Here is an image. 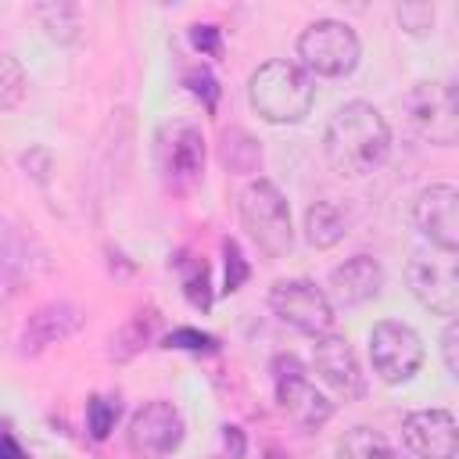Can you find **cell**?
<instances>
[{
  "label": "cell",
  "mask_w": 459,
  "mask_h": 459,
  "mask_svg": "<svg viewBox=\"0 0 459 459\" xmlns=\"http://www.w3.org/2000/svg\"><path fill=\"white\" fill-rule=\"evenodd\" d=\"M247 100L258 111V118H265L273 126H290V122H301L312 111L316 86H312V75L301 65L273 57V61H265L251 72Z\"/></svg>",
  "instance_id": "2"
},
{
  "label": "cell",
  "mask_w": 459,
  "mask_h": 459,
  "mask_svg": "<svg viewBox=\"0 0 459 459\" xmlns=\"http://www.w3.org/2000/svg\"><path fill=\"white\" fill-rule=\"evenodd\" d=\"M222 161L233 172H258L262 169V147L247 129H230L222 136Z\"/></svg>",
  "instance_id": "20"
},
{
  "label": "cell",
  "mask_w": 459,
  "mask_h": 459,
  "mask_svg": "<svg viewBox=\"0 0 459 459\" xmlns=\"http://www.w3.org/2000/svg\"><path fill=\"white\" fill-rule=\"evenodd\" d=\"M154 169L169 194H194L204 179V136L194 122H165L154 133Z\"/></svg>",
  "instance_id": "3"
},
{
  "label": "cell",
  "mask_w": 459,
  "mask_h": 459,
  "mask_svg": "<svg viewBox=\"0 0 459 459\" xmlns=\"http://www.w3.org/2000/svg\"><path fill=\"white\" fill-rule=\"evenodd\" d=\"M32 18L43 25V32L57 43H72L79 39V7L65 4V0H50V4H36Z\"/></svg>",
  "instance_id": "19"
},
{
  "label": "cell",
  "mask_w": 459,
  "mask_h": 459,
  "mask_svg": "<svg viewBox=\"0 0 459 459\" xmlns=\"http://www.w3.org/2000/svg\"><path fill=\"white\" fill-rule=\"evenodd\" d=\"M369 359L384 384H402L423 366V341L409 323L380 319L369 330Z\"/></svg>",
  "instance_id": "10"
},
{
  "label": "cell",
  "mask_w": 459,
  "mask_h": 459,
  "mask_svg": "<svg viewBox=\"0 0 459 459\" xmlns=\"http://www.w3.org/2000/svg\"><path fill=\"white\" fill-rule=\"evenodd\" d=\"M359 54H362V47H359L355 29L344 22H333V18H319V22L305 25L298 36V57L308 75L341 79V75L355 72Z\"/></svg>",
  "instance_id": "5"
},
{
  "label": "cell",
  "mask_w": 459,
  "mask_h": 459,
  "mask_svg": "<svg viewBox=\"0 0 459 459\" xmlns=\"http://www.w3.org/2000/svg\"><path fill=\"white\" fill-rule=\"evenodd\" d=\"M441 359H445V369L452 377H459V326L448 319L445 333H441Z\"/></svg>",
  "instance_id": "30"
},
{
  "label": "cell",
  "mask_w": 459,
  "mask_h": 459,
  "mask_svg": "<svg viewBox=\"0 0 459 459\" xmlns=\"http://www.w3.org/2000/svg\"><path fill=\"white\" fill-rule=\"evenodd\" d=\"M151 326H154V316L147 312H140V316H133L118 333H115V341H111V355L115 359H133L147 341H151Z\"/></svg>",
  "instance_id": "22"
},
{
  "label": "cell",
  "mask_w": 459,
  "mask_h": 459,
  "mask_svg": "<svg viewBox=\"0 0 459 459\" xmlns=\"http://www.w3.org/2000/svg\"><path fill=\"white\" fill-rule=\"evenodd\" d=\"M269 308L294 326L298 333L308 337H323L333 326V305L326 298L323 287H316L312 280H276L269 290Z\"/></svg>",
  "instance_id": "9"
},
{
  "label": "cell",
  "mask_w": 459,
  "mask_h": 459,
  "mask_svg": "<svg viewBox=\"0 0 459 459\" xmlns=\"http://www.w3.org/2000/svg\"><path fill=\"white\" fill-rule=\"evenodd\" d=\"M269 459H283V455H280V452H276V448H269Z\"/></svg>",
  "instance_id": "33"
},
{
  "label": "cell",
  "mask_w": 459,
  "mask_h": 459,
  "mask_svg": "<svg viewBox=\"0 0 459 459\" xmlns=\"http://www.w3.org/2000/svg\"><path fill=\"white\" fill-rule=\"evenodd\" d=\"M273 384H276V402L280 409L301 427V430H319L333 416V402L319 394L305 373V366L294 355H276L273 359Z\"/></svg>",
  "instance_id": "8"
},
{
  "label": "cell",
  "mask_w": 459,
  "mask_h": 459,
  "mask_svg": "<svg viewBox=\"0 0 459 459\" xmlns=\"http://www.w3.org/2000/svg\"><path fill=\"white\" fill-rule=\"evenodd\" d=\"M0 459H29V455L11 434H0Z\"/></svg>",
  "instance_id": "32"
},
{
  "label": "cell",
  "mask_w": 459,
  "mask_h": 459,
  "mask_svg": "<svg viewBox=\"0 0 459 459\" xmlns=\"http://www.w3.org/2000/svg\"><path fill=\"white\" fill-rule=\"evenodd\" d=\"M337 459H398V452L380 430L351 427L337 437Z\"/></svg>",
  "instance_id": "18"
},
{
  "label": "cell",
  "mask_w": 459,
  "mask_h": 459,
  "mask_svg": "<svg viewBox=\"0 0 459 459\" xmlns=\"http://www.w3.org/2000/svg\"><path fill=\"white\" fill-rule=\"evenodd\" d=\"M244 455V437L237 427H222V452H212L208 459H240Z\"/></svg>",
  "instance_id": "31"
},
{
  "label": "cell",
  "mask_w": 459,
  "mask_h": 459,
  "mask_svg": "<svg viewBox=\"0 0 459 459\" xmlns=\"http://www.w3.org/2000/svg\"><path fill=\"white\" fill-rule=\"evenodd\" d=\"M22 97H25V72L7 50H0V111L18 108Z\"/></svg>",
  "instance_id": "24"
},
{
  "label": "cell",
  "mask_w": 459,
  "mask_h": 459,
  "mask_svg": "<svg viewBox=\"0 0 459 459\" xmlns=\"http://www.w3.org/2000/svg\"><path fill=\"white\" fill-rule=\"evenodd\" d=\"M434 4H427V0H405V4H398L394 7V18H398V25L405 29V32H412V36H423V32H430L434 29Z\"/></svg>",
  "instance_id": "25"
},
{
  "label": "cell",
  "mask_w": 459,
  "mask_h": 459,
  "mask_svg": "<svg viewBox=\"0 0 459 459\" xmlns=\"http://www.w3.org/2000/svg\"><path fill=\"white\" fill-rule=\"evenodd\" d=\"M405 283L412 298L430 308L434 316L452 319L459 312V262L448 251L437 255H412L405 265Z\"/></svg>",
  "instance_id": "7"
},
{
  "label": "cell",
  "mask_w": 459,
  "mask_h": 459,
  "mask_svg": "<svg viewBox=\"0 0 459 459\" xmlns=\"http://www.w3.org/2000/svg\"><path fill=\"white\" fill-rule=\"evenodd\" d=\"M190 43H194L201 54H208V57H219V54H222V32H219L215 25H194V29H190Z\"/></svg>",
  "instance_id": "29"
},
{
  "label": "cell",
  "mask_w": 459,
  "mask_h": 459,
  "mask_svg": "<svg viewBox=\"0 0 459 459\" xmlns=\"http://www.w3.org/2000/svg\"><path fill=\"white\" fill-rule=\"evenodd\" d=\"M118 409H122L118 394H93L86 402V430H90L93 441H104L111 434V427L118 420Z\"/></svg>",
  "instance_id": "23"
},
{
  "label": "cell",
  "mask_w": 459,
  "mask_h": 459,
  "mask_svg": "<svg viewBox=\"0 0 459 459\" xmlns=\"http://www.w3.org/2000/svg\"><path fill=\"white\" fill-rule=\"evenodd\" d=\"M341 237H344V215H341V208L330 204V201L308 204V212H305V240H308L312 247L326 251V247H333Z\"/></svg>",
  "instance_id": "17"
},
{
  "label": "cell",
  "mask_w": 459,
  "mask_h": 459,
  "mask_svg": "<svg viewBox=\"0 0 459 459\" xmlns=\"http://www.w3.org/2000/svg\"><path fill=\"white\" fill-rule=\"evenodd\" d=\"M384 287V269L377 258L369 255H355L348 262H341L330 280H326V298L333 308H355V305H366L380 294Z\"/></svg>",
  "instance_id": "15"
},
{
  "label": "cell",
  "mask_w": 459,
  "mask_h": 459,
  "mask_svg": "<svg viewBox=\"0 0 459 459\" xmlns=\"http://www.w3.org/2000/svg\"><path fill=\"white\" fill-rule=\"evenodd\" d=\"M183 82H186V90H190L194 97L204 100V111L215 115V108H219V82H215V75H212L204 65H197V68H190V72L183 75Z\"/></svg>",
  "instance_id": "26"
},
{
  "label": "cell",
  "mask_w": 459,
  "mask_h": 459,
  "mask_svg": "<svg viewBox=\"0 0 459 459\" xmlns=\"http://www.w3.org/2000/svg\"><path fill=\"white\" fill-rule=\"evenodd\" d=\"M387 151H391V126L373 104L348 100L330 115L323 133V154L337 176L359 179L380 169Z\"/></svg>",
  "instance_id": "1"
},
{
  "label": "cell",
  "mask_w": 459,
  "mask_h": 459,
  "mask_svg": "<svg viewBox=\"0 0 459 459\" xmlns=\"http://www.w3.org/2000/svg\"><path fill=\"white\" fill-rule=\"evenodd\" d=\"M222 255H226V283H222V290L233 294V290H240L244 280L251 276V265H247V258H244V251H240L237 240H226V244H222Z\"/></svg>",
  "instance_id": "27"
},
{
  "label": "cell",
  "mask_w": 459,
  "mask_h": 459,
  "mask_svg": "<svg viewBox=\"0 0 459 459\" xmlns=\"http://www.w3.org/2000/svg\"><path fill=\"white\" fill-rule=\"evenodd\" d=\"M240 222L251 233V240L258 244L262 255L269 258H283L294 247V226H290V208L287 197L280 194V186L273 179H251L240 190Z\"/></svg>",
  "instance_id": "4"
},
{
  "label": "cell",
  "mask_w": 459,
  "mask_h": 459,
  "mask_svg": "<svg viewBox=\"0 0 459 459\" xmlns=\"http://www.w3.org/2000/svg\"><path fill=\"white\" fill-rule=\"evenodd\" d=\"M79 330V312L72 305H43L25 323V351H39Z\"/></svg>",
  "instance_id": "16"
},
{
  "label": "cell",
  "mask_w": 459,
  "mask_h": 459,
  "mask_svg": "<svg viewBox=\"0 0 459 459\" xmlns=\"http://www.w3.org/2000/svg\"><path fill=\"white\" fill-rule=\"evenodd\" d=\"M402 437L420 459H455L459 427L448 409H420L402 420Z\"/></svg>",
  "instance_id": "14"
},
{
  "label": "cell",
  "mask_w": 459,
  "mask_h": 459,
  "mask_svg": "<svg viewBox=\"0 0 459 459\" xmlns=\"http://www.w3.org/2000/svg\"><path fill=\"white\" fill-rule=\"evenodd\" d=\"M215 337L212 333H201L194 326H179L165 337V348H179V351H215Z\"/></svg>",
  "instance_id": "28"
},
{
  "label": "cell",
  "mask_w": 459,
  "mask_h": 459,
  "mask_svg": "<svg viewBox=\"0 0 459 459\" xmlns=\"http://www.w3.org/2000/svg\"><path fill=\"white\" fill-rule=\"evenodd\" d=\"M412 222L437 251L455 255L459 251V190L448 183H434L420 190L412 204Z\"/></svg>",
  "instance_id": "12"
},
{
  "label": "cell",
  "mask_w": 459,
  "mask_h": 459,
  "mask_svg": "<svg viewBox=\"0 0 459 459\" xmlns=\"http://www.w3.org/2000/svg\"><path fill=\"white\" fill-rule=\"evenodd\" d=\"M405 115L409 126L437 147L459 140V97L452 82H416L405 97Z\"/></svg>",
  "instance_id": "6"
},
{
  "label": "cell",
  "mask_w": 459,
  "mask_h": 459,
  "mask_svg": "<svg viewBox=\"0 0 459 459\" xmlns=\"http://www.w3.org/2000/svg\"><path fill=\"white\" fill-rule=\"evenodd\" d=\"M179 273H183V294L194 308L208 312L212 308V280H208V265L204 258H179Z\"/></svg>",
  "instance_id": "21"
},
{
  "label": "cell",
  "mask_w": 459,
  "mask_h": 459,
  "mask_svg": "<svg viewBox=\"0 0 459 459\" xmlns=\"http://www.w3.org/2000/svg\"><path fill=\"white\" fill-rule=\"evenodd\" d=\"M183 430L186 427H183L179 409L165 398H154L133 412L129 430H126V445L136 459H165L183 445Z\"/></svg>",
  "instance_id": "11"
},
{
  "label": "cell",
  "mask_w": 459,
  "mask_h": 459,
  "mask_svg": "<svg viewBox=\"0 0 459 459\" xmlns=\"http://www.w3.org/2000/svg\"><path fill=\"white\" fill-rule=\"evenodd\" d=\"M312 366L319 373V380L344 402H355L366 394V377H362V366L351 351V344L341 337V333H323L316 337L312 344Z\"/></svg>",
  "instance_id": "13"
}]
</instances>
